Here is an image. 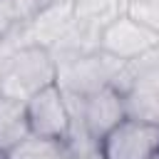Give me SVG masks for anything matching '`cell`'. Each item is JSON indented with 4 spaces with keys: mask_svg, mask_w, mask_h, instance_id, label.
<instances>
[{
    "mask_svg": "<svg viewBox=\"0 0 159 159\" xmlns=\"http://www.w3.org/2000/svg\"><path fill=\"white\" fill-rule=\"evenodd\" d=\"M102 159H154L159 154V124L127 114L99 139Z\"/></svg>",
    "mask_w": 159,
    "mask_h": 159,
    "instance_id": "cell-3",
    "label": "cell"
},
{
    "mask_svg": "<svg viewBox=\"0 0 159 159\" xmlns=\"http://www.w3.org/2000/svg\"><path fill=\"white\" fill-rule=\"evenodd\" d=\"M154 159H159V154H157V157H154Z\"/></svg>",
    "mask_w": 159,
    "mask_h": 159,
    "instance_id": "cell-12",
    "label": "cell"
},
{
    "mask_svg": "<svg viewBox=\"0 0 159 159\" xmlns=\"http://www.w3.org/2000/svg\"><path fill=\"white\" fill-rule=\"evenodd\" d=\"M65 97H67L70 114L77 117L94 139H102L119 119L127 117L124 94L114 84L97 87L87 94H67L65 92Z\"/></svg>",
    "mask_w": 159,
    "mask_h": 159,
    "instance_id": "cell-4",
    "label": "cell"
},
{
    "mask_svg": "<svg viewBox=\"0 0 159 159\" xmlns=\"http://www.w3.org/2000/svg\"><path fill=\"white\" fill-rule=\"evenodd\" d=\"M0 159H7V154H5V152H2V149H0Z\"/></svg>",
    "mask_w": 159,
    "mask_h": 159,
    "instance_id": "cell-11",
    "label": "cell"
},
{
    "mask_svg": "<svg viewBox=\"0 0 159 159\" xmlns=\"http://www.w3.org/2000/svg\"><path fill=\"white\" fill-rule=\"evenodd\" d=\"M57 2H72V0H42V7L45 5H57Z\"/></svg>",
    "mask_w": 159,
    "mask_h": 159,
    "instance_id": "cell-10",
    "label": "cell"
},
{
    "mask_svg": "<svg viewBox=\"0 0 159 159\" xmlns=\"http://www.w3.org/2000/svg\"><path fill=\"white\" fill-rule=\"evenodd\" d=\"M57 80V62L42 45H17L0 52V92L27 99Z\"/></svg>",
    "mask_w": 159,
    "mask_h": 159,
    "instance_id": "cell-1",
    "label": "cell"
},
{
    "mask_svg": "<svg viewBox=\"0 0 159 159\" xmlns=\"http://www.w3.org/2000/svg\"><path fill=\"white\" fill-rule=\"evenodd\" d=\"M159 45V30L139 22L137 17L119 12L117 17H112L102 30H99V40L97 47L109 55L117 57L122 62H129L149 50H154Z\"/></svg>",
    "mask_w": 159,
    "mask_h": 159,
    "instance_id": "cell-5",
    "label": "cell"
},
{
    "mask_svg": "<svg viewBox=\"0 0 159 159\" xmlns=\"http://www.w3.org/2000/svg\"><path fill=\"white\" fill-rule=\"evenodd\" d=\"M55 62H57V80L55 82L67 94H87L97 87L114 84V80L124 65L122 60L109 57L102 50L57 57Z\"/></svg>",
    "mask_w": 159,
    "mask_h": 159,
    "instance_id": "cell-2",
    "label": "cell"
},
{
    "mask_svg": "<svg viewBox=\"0 0 159 159\" xmlns=\"http://www.w3.org/2000/svg\"><path fill=\"white\" fill-rule=\"evenodd\" d=\"M122 10V0H72V17L94 27H104Z\"/></svg>",
    "mask_w": 159,
    "mask_h": 159,
    "instance_id": "cell-9",
    "label": "cell"
},
{
    "mask_svg": "<svg viewBox=\"0 0 159 159\" xmlns=\"http://www.w3.org/2000/svg\"><path fill=\"white\" fill-rule=\"evenodd\" d=\"M25 114H27V127L30 134L37 137H52V139H65L70 129V107L67 97L60 89L57 82L45 84L35 94L25 99Z\"/></svg>",
    "mask_w": 159,
    "mask_h": 159,
    "instance_id": "cell-6",
    "label": "cell"
},
{
    "mask_svg": "<svg viewBox=\"0 0 159 159\" xmlns=\"http://www.w3.org/2000/svg\"><path fill=\"white\" fill-rule=\"evenodd\" d=\"M5 154L7 159H72L65 139L37 137V134H27Z\"/></svg>",
    "mask_w": 159,
    "mask_h": 159,
    "instance_id": "cell-8",
    "label": "cell"
},
{
    "mask_svg": "<svg viewBox=\"0 0 159 159\" xmlns=\"http://www.w3.org/2000/svg\"><path fill=\"white\" fill-rule=\"evenodd\" d=\"M27 134H30V127H27L25 102L0 92V149L10 152Z\"/></svg>",
    "mask_w": 159,
    "mask_h": 159,
    "instance_id": "cell-7",
    "label": "cell"
}]
</instances>
